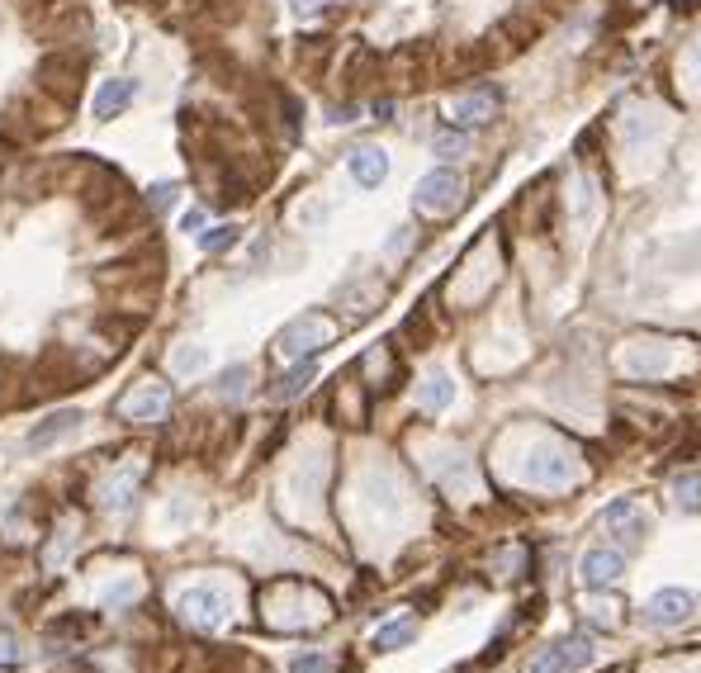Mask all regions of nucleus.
Segmentation results:
<instances>
[{"instance_id":"1","label":"nucleus","mask_w":701,"mask_h":673,"mask_svg":"<svg viewBox=\"0 0 701 673\" xmlns=\"http://www.w3.org/2000/svg\"><path fill=\"white\" fill-rule=\"evenodd\" d=\"M266 607V621L275 631H313V626H323L332 617V607L327 598L313 588V583H299V579H280L270 583V593L261 598Z\"/></svg>"},{"instance_id":"2","label":"nucleus","mask_w":701,"mask_h":673,"mask_svg":"<svg viewBox=\"0 0 701 673\" xmlns=\"http://www.w3.org/2000/svg\"><path fill=\"white\" fill-rule=\"evenodd\" d=\"M578 455L564 451L559 441H540V446H531L522 460V479L531 484V489H545V493H564L578 484Z\"/></svg>"},{"instance_id":"3","label":"nucleus","mask_w":701,"mask_h":673,"mask_svg":"<svg viewBox=\"0 0 701 673\" xmlns=\"http://www.w3.org/2000/svg\"><path fill=\"white\" fill-rule=\"evenodd\" d=\"M413 204H417V214H427V219H450V214L465 204V181H460L450 166H436V171H427V176L417 181Z\"/></svg>"},{"instance_id":"4","label":"nucleus","mask_w":701,"mask_h":673,"mask_svg":"<svg viewBox=\"0 0 701 673\" xmlns=\"http://www.w3.org/2000/svg\"><path fill=\"white\" fill-rule=\"evenodd\" d=\"M332 337H337V323H332L327 313H304V318H294V323L280 328L275 351H280L285 361H304V356H313V351H323Z\"/></svg>"},{"instance_id":"5","label":"nucleus","mask_w":701,"mask_h":673,"mask_svg":"<svg viewBox=\"0 0 701 673\" xmlns=\"http://www.w3.org/2000/svg\"><path fill=\"white\" fill-rule=\"evenodd\" d=\"M176 612H180V621H190L195 631H218V626H228V617H233L228 593L214 588V583H195V588H185V593L176 598Z\"/></svg>"},{"instance_id":"6","label":"nucleus","mask_w":701,"mask_h":673,"mask_svg":"<svg viewBox=\"0 0 701 673\" xmlns=\"http://www.w3.org/2000/svg\"><path fill=\"white\" fill-rule=\"evenodd\" d=\"M38 91L62 100V105H72L76 91H81V76H86V62L76 53H48L38 57Z\"/></svg>"},{"instance_id":"7","label":"nucleus","mask_w":701,"mask_h":673,"mask_svg":"<svg viewBox=\"0 0 701 673\" xmlns=\"http://www.w3.org/2000/svg\"><path fill=\"white\" fill-rule=\"evenodd\" d=\"M114 413L124 422H138V427H147V422H162L166 413H171V384L162 380H138L133 389H128L124 399L114 403Z\"/></svg>"},{"instance_id":"8","label":"nucleus","mask_w":701,"mask_h":673,"mask_svg":"<svg viewBox=\"0 0 701 673\" xmlns=\"http://www.w3.org/2000/svg\"><path fill=\"white\" fill-rule=\"evenodd\" d=\"M143 474H147V460H138V455H133L128 465H119V470L100 484V508H105V512H128L133 503H138Z\"/></svg>"},{"instance_id":"9","label":"nucleus","mask_w":701,"mask_h":673,"mask_svg":"<svg viewBox=\"0 0 701 673\" xmlns=\"http://www.w3.org/2000/svg\"><path fill=\"white\" fill-rule=\"evenodd\" d=\"M593 664V645L583 636H569L559 640V645H550V650H540L536 659H531V673H578Z\"/></svg>"},{"instance_id":"10","label":"nucleus","mask_w":701,"mask_h":673,"mask_svg":"<svg viewBox=\"0 0 701 673\" xmlns=\"http://www.w3.org/2000/svg\"><path fill=\"white\" fill-rule=\"evenodd\" d=\"M692 617V593H683V588H664V593H654V598L645 602V626H683V621Z\"/></svg>"},{"instance_id":"11","label":"nucleus","mask_w":701,"mask_h":673,"mask_svg":"<svg viewBox=\"0 0 701 673\" xmlns=\"http://www.w3.org/2000/svg\"><path fill=\"white\" fill-rule=\"evenodd\" d=\"M602 527L612 531V536H621V541H645V531H649V522H645V512L635 508V498H612L607 508H602Z\"/></svg>"},{"instance_id":"12","label":"nucleus","mask_w":701,"mask_h":673,"mask_svg":"<svg viewBox=\"0 0 701 673\" xmlns=\"http://www.w3.org/2000/svg\"><path fill=\"white\" fill-rule=\"evenodd\" d=\"M578 574H583V588H612L621 574H626V560L616 555V550H588L583 564H578Z\"/></svg>"},{"instance_id":"13","label":"nucleus","mask_w":701,"mask_h":673,"mask_svg":"<svg viewBox=\"0 0 701 673\" xmlns=\"http://www.w3.org/2000/svg\"><path fill=\"white\" fill-rule=\"evenodd\" d=\"M346 166H351V181L365 185V190H375V185H384V176H389V157H384V147L365 143V147H351V157H346Z\"/></svg>"},{"instance_id":"14","label":"nucleus","mask_w":701,"mask_h":673,"mask_svg":"<svg viewBox=\"0 0 701 673\" xmlns=\"http://www.w3.org/2000/svg\"><path fill=\"white\" fill-rule=\"evenodd\" d=\"M81 408H62V413H53L48 422H38L34 432H29V451H48V446H57V441H67L81 432Z\"/></svg>"},{"instance_id":"15","label":"nucleus","mask_w":701,"mask_h":673,"mask_svg":"<svg viewBox=\"0 0 701 673\" xmlns=\"http://www.w3.org/2000/svg\"><path fill=\"white\" fill-rule=\"evenodd\" d=\"M498 114V91H469L460 100H450V119L460 128H474V124H488Z\"/></svg>"},{"instance_id":"16","label":"nucleus","mask_w":701,"mask_h":673,"mask_svg":"<svg viewBox=\"0 0 701 673\" xmlns=\"http://www.w3.org/2000/svg\"><path fill=\"white\" fill-rule=\"evenodd\" d=\"M133 95H138V86H133L128 76H114V81H105V86H100V95H95V119H114V114H124L128 105H133Z\"/></svg>"},{"instance_id":"17","label":"nucleus","mask_w":701,"mask_h":673,"mask_svg":"<svg viewBox=\"0 0 701 673\" xmlns=\"http://www.w3.org/2000/svg\"><path fill=\"white\" fill-rule=\"evenodd\" d=\"M450 399H455V384H450L446 370H432L427 380L417 384V403H422V413H441V408H450Z\"/></svg>"},{"instance_id":"18","label":"nucleus","mask_w":701,"mask_h":673,"mask_svg":"<svg viewBox=\"0 0 701 673\" xmlns=\"http://www.w3.org/2000/svg\"><path fill=\"white\" fill-rule=\"evenodd\" d=\"M360 370H365V375H375V389H394V384H398V361H394V351H389V346H375V351L360 361Z\"/></svg>"},{"instance_id":"19","label":"nucleus","mask_w":701,"mask_h":673,"mask_svg":"<svg viewBox=\"0 0 701 673\" xmlns=\"http://www.w3.org/2000/svg\"><path fill=\"white\" fill-rule=\"evenodd\" d=\"M72 546H81V522H76V517H67V522L57 527V541L43 550V564H48V569H62V564H67V550H72Z\"/></svg>"},{"instance_id":"20","label":"nucleus","mask_w":701,"mask_h":673,"mask_svg":"<svg viewBox=\"0 0 701 673\" xmlns=\"http://www.w3.org/2000/svg\"><path fill=\"white\" fill-rule=\"evenodd\" d=\"M308 384H313V361H299L294 370H289V375H280V384L270 389V399H275V403H289V399H299Z\"/></svg>"},{"instance_id":"21","label":"nucleus","mask_w":701,"mask_h":673,"mask_svg":"<svg viewBox=\"0 0 701 673\" xmlns=\"http://www.w3.org/2000/svg\"><path fill=\"white\" fill-rule=\"evenodd\" d=\"M417 640V621L413 617H403V621H389V626H379L375 631V650H403V645H413Z\"/></svg>"},{"instance_id":"22","label":"nucleus","mask_w":701,"mask_h":673,"mask_svg":"<svg viewBox=\"0 0 701 673\" xmlns=\"http://www.w3.org/2000/svg\"><path fill=\"white\" fill-rule=\"evenodd\" d=\"M621 133H626V147H645L659 133V119H654V110H630Z\"/></svg>"},{"instance_id":"23","label":"nucleus","mask_w":701,"mask_h":673,"mask_svg":"<svg viewBox=\"0 0 701 673\" xmlns=\"http://www.w3.org/2000/svg\"><path fill=\"white\" fill-rule=\"evenodd\" d=\"M209 365V351L204 346H176V356H171V370L176 375H199Z\"/></svg>"},{"instance_id":"24","label":"nucleus","mask_w":701,"mask_h":673,"mask_svg":"<svg viewBox=\"0 0 701 673\" xmlns=\"http://www.w3.org/2000/svg\"><path fill=\"white\" fill-rule=\"evenodd\" d=\"M199 247L214 256V252H228V247H237V228L233 223H218V228H204L199 233Z\"/></svg>"},{"instance_id":"25","label":"nucleus","mask_w":701,"mask_h":673,"mask_svg":"<svg viewBox=\"0 0 701 673\" xmlns=\"http://www.w3.org/2000/svg\"><path fill=\"white\" fill-rule=\"evenodd\" d=\"M247 384H252V365H233V370L218 380V399H242Z\"/></svg>"},{"instance_id":"26","label":"nucleus","mask_w":701,"mask_h":673,"mask_svg":"<svg viewBox=\"0 0 701 673\" xmlns=\"http://www.w3.org/2000/svg\"><path fill=\"white\" fill-rule=\"evenodd\" d=\"M436 157H465L469 152V133H460V128H446V133H436Z\"/></svg>"},{"instance_id":"27","label":"nucleus","mask_w":701,"mask_h":673,"mask_svg":"<svg viewBox=\"0 0 701 673\" xmlns=\"http://www.w3.org/2000/svg\"><path fill=\"white\" fill-rule=\"evenodd\" d=\"M673 493H678V503H683L687 512H701V474H683V479L673 484Z\"/></svg>"},{"instance_id":"28","label":"nucleus","mask_w":701,"mask_h":673,"mask_svg":"<svg viewBox=\"0 0 701 673\" xmlns=\"http://www.w3.org/2000/svg\"><path fill=\"white\" fill-rule=\"evenodd\" d=\"M138 598H143V583L128 579V583H119V588H109V593H105V607H114V612H119V607H128V602H138Z\"/></svg>"},{"instance_id":"29","label":"nucleus","mask_w":701,"mask_h":673,"mask_svg":"<svg viewBox=\"0 0 701 673\" xmlns=\"http://www.w3.org/2000/svg\"><path fill=\"white\" fill-rule=\"evenodd\" d=\"M289 673H332V659L327 655H299L289 664Z\"/></svg>"},{"instance_id":"30","label":"nucleus","mask_w":701,"mask_h":673,"mask_svg":"<svg viewBox=\"0 0 701 673\" xmlns=\"http://www.w3.org/2000/svg\"><path fill=\"white\" fill-rule=\"evenodd\" d=\"M19 659H24V650H19V640L10 636V631H0V669H15Z\"/></svg>"},{"instance_id":"31","label":"nucleus","mask_w":701,"mask_h":673,"mask_svg":"<svg viewBox=\"0 0 701 673\" xmlns=\"http://www.w3.org/2000/svg\"><path fill=\"white\" fill-rule=\"evenodd\" d=\"M176 200V185H157V190H152V195H147V204H152V214H162L166 204Z\"/></svg>"},{"instance_id":"32","label":"nucleus","mask_w":701,"mask_h":673,"mask_svg":"<svg viewBox=\"0 0 701 673\" xmlns=\"http://www.w3.org/2000/svg\"><path fill=\"white\" fill-rule=\"evenodd\" d=\"M204 209H185V214H180V228H185V233H199V228H204Z\"/></svg>"},{"instance_id":"33","label":"nucleus","mask_w":701,"mask_h":673,"mask_svg":"<svg viewBox=\"0 0 701 673\" xmlns=\"http://www.w3.org/2000/svg\"><path fill=\"white\" fill-rule=\"evenodd\" d=\"M323 5H327V0H294V15H299V19H313L318 10H323Z\"/></svg>"},{"instance_id":"34","label":"nucleus","mask_w":701,"mask_h":673,"mask_svg":"<svg viewBox=\"0 0 701 673\" xmlns=\"http://www.w3.org/2000/svg\"><path fill=\"white\" fill-rule=\"evenodd\" d=\"M697 57H701V38H697Z\"/></svg>"}]
</instances>
